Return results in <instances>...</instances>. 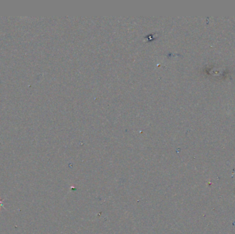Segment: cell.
Here are the masks:
<instances>
[{"label":"cell","instance_id":"6da1fadb","mask_svg":"<svg viewBox=\"0 0 235 234\" xmlns=\"http://www.w3.org/2000/svg\"><path fill=\"white\" fill-rule=\"evenodd\" d=\"M0 207H3V208H5V207L3 206V204H2V201H1V200H0Z\"/></svg>","mask_w":235,"mask_h":234}]
</instances>
